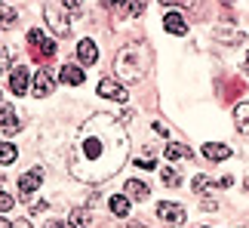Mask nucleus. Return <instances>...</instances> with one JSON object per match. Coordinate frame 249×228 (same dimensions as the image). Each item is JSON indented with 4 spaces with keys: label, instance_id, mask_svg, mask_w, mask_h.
I'll use <instances>...</instances> for the list:
<instances>
[{
    "label": "nucleus",
    "instance_id": "f257e3e1",
    "mask_svg": "<svg viewBox=\"0 0 249 228\" xmlns=\"http://www.w3.org/2000/svg\"><path fill=\"white\" fill-rule=\"evenodd\" d=\"M126 157H129L126 130L111 114H95L83 123V130L74 139L68 167L83 182H105L123 167Z\"/></svg>",
    "mask_w": 249,
    "mask_h": 228
},
{
    "label": "nucleus",
    "instance_id": "f03ea898",
    "mask_svg": "<svg viewBox=\"0 0 249 228\" xmlns=\"http://www.w3.org/2000/svg\"><path fill=\"white\" fill-rule=\"evenodd\" d=\"M148 65H151V56H148L145 46H126V50H120V56H117V74L129 83L145 77Z\"/></svg>",
    "mask_w": 249,
    "mask_h": 228
},
{
    "label": "nucleus",
    "instance_id": "7ed1b4c3",
    "mask_svg": "<svg viewBox=\"0 0 249 228\" xmlns=\"http://www.w3.org/2000/svg\"><path fill=\"white\" fill-rule=\"evenodd\" d=\"M43 182V170L40 167H34V170H28V173H22V179H18V191H22L25 201H31V194L40 188Z\"/></svg>",
    "mask_w": 249,
    "mask_h": 228
},
{
    "label": "nucleus",
    "instance_id": "20e7f679",
    "mask_svg": "<svg viewBox=\"0 0 249 228\" xmlns=\"http://www.w3.org/2000/svg\"><path fill=\"white\" fill-rule=\"evenodd\" d=\"M157 219L166 222V225H181V222H185V210H181L178 204L160 201V204H157Z\"/></svg>",
    "mask_w": 249,
    "mask_h": 228
},
{
    "label": "nucleus",
    "instance_id": "39448f33",
    "mask_svg": "<svg viewBox=\"0 0 249 228\" xmlns=\"http://www.w3.org/2000/svg\"><path fill=\"white\" fill-rule=\"evenodd\" d=\"M43 16H46V25H50V31H53L55 37H65V34H68V19H65L62 9L43 6Z\"/></svg>",
    "mask_w": 249,
    "mask_h": 228
},
{
    "label": "nucleus",
    "instance_id": "423d86ee",
    "mask_svg": "<svg viewBox=\"0 0 249 228\" xmlns=\"http://www.w3.org/2000/svg\"><path fill=\"white\" fill-rule=\"evenodd\" d=\"M28 43L37 50V56H40V59H50V56L55 53V40H46L43 31H37V28H31V31H28Z\"/></svg>",
    "mask_w": 249,
    "mask_h": 228
},
{
    "label": "nucleus",
    "instance_id": "0eeeda50",
    "mask_svg": "<svg viewBox=\"0 0 249 228\" xmlns=\"http://www.w3.org/2000/svg\"><path fill=\"white\" fill-rule=\"evenodd\" d=\"M53 90H55V80H53V74H50V71H37V74H34V83H31V96H37V99H46Z\"/></svg>",
    "mask_w": 249,
    "mask_h": 228
},
{
    "label": "nucleus",
    "instance_id": "6e6552de",
    "mask_svg": "<svg viewBox=\"0 0 249 228\" xmlns=\"http://www.w3.org/2000/svg\"><path fill=\"white\" fill-rule=\"evenodd\" d=\"M99 96L114 99V102H126V99H129L126 90H123L117 80H111V77H102V80H99Z\"/></svg>",
    "mask_w": 249,
    "mask_h": 228
},
{
    "label": "nucleus",
    "instance_id": "1a4fd4ad",
    "mask_svg": "<svg viewBox=\"0 0 249 228\" xmlns=\"http://www.w3.org/2000/svg\"><path fill=\"white\" fill-rule=\"evenodd\" d=\"M0 130H3L6 136H13V133L22 130V123L16 120V111H13V105H9V102H3V105H0Z\"/></svg>",
    "mask_w": 249,
    "mask_h": 228
},
{
    "label": "nucleus",
    "instance_id": "9d476101",
    "mask_svg": "<svg viewBox=\"0 0 249 228\" xmlns=\"http://www.w3.org/2000/svg\"><path fill=\"white\" fill-rule=\"evenodd\" d=\"M28 80H31V71H28V68H13L9 87H13L16 96H25V93H28Z\"/></svg>",
    "mask_w": 249,
    "mask_h": 228
},
{
    "label": "nucleus",
    "instance_id": "9b49d317",
    "mask_svg": "<svg viewBox=\"0 0 249 228\" xmlns=\"http://www.w3.org/2000/svg\"><path fill=\"white\" fill-rule=\"evenodd\" d=\"M77 59H80V65H92L95 59H99V50H95V43L89 40V37H83V40L77 43Z\"/></svg>",
    "mask_w": 249,
    "mask_h": 228
},
{
    "label": "nucleus",
    "instance_id": "f8f14e48",
    "mask_svg": "<svg viewBox=\"0 0 249 228\" xmlns=\"http://www.w3.org/2000/svg\"><path fill=\"white\" fill-rule=\"evenodd\" d=\"M203 157H209V160H225V157H231V148L222 145V142H206V145H203Z\"/></svg>",
    "mask_w": 249,
    "mask_h": 228
},
{
    "label": "nucleus",
    "instance_id": "ddd939ff",
    "mask_svg": "<svg viewBox=\"0 0 249 228\" xmlns=\"http://www.w3.org/2000/svg\"><path fill=\"white\" fill-rule=\"evenodd\" d=\"M163 28L169 34H188V22H185V16H178V13H169L163 19Z\"/></svg>",
    "mask_w": 249,
    "mask_h": 228
},
{
    "label": "nucleus",
    "instance_id": "4468645a",
    "mask_svg": "<svg viewBox=\"0 0 249 228\" xmlns=\"http://www.w3.org/2000/svg\"><path fill=\"white\" fill-rule=\"evenodd\" d=\"M62 80L71 83V87H80V83L86 80V74H83L80 65H65V68H62Z\"/></svg>",
    "mask_w": 249,
    "mask_h": 228
},
{
    "label": "nucleus",
    "instance_id": "2eb2a0df",
    "mask_svg": "<svg viewBox=\"0 0 249 228\" xmlns=\"http://www.w3.org/2000/svg\"><path fill=\"white\" fill-rule=\"evenodd\" d=\"M234 123L240 133H249V102H240V105L234 108Z\"/></svg>",
    "mask_w": 249,
    "mask_h": 228
},
{
    "label": "nucleus",
    "instance_id": "dca6fc26",
    "mask_svg": "<svg viewBox=\"0 0 249 228\" xmlns=\"http://www.w3.org/2000/svg\"><path fill=\"white\" fill-rule=\"evenodd\" d=\"M126 194L136 197V201H145V197H148V185L139 182V179H129V182H126Z\"/></svg>",
    "mask_w": 249,
    "mask_h": 228
},
{
    "label": "nucleus",
    "instance_id": "f3484780",
    "mask_svg": "<svg viewBox=\"0 0 249 228\" xmlns=\"http://www.w3.org/2000/svg\"><path fill=\"white\" fill-rule=\"evenodd\" d=\"M111 213H114V216H129V197L114 194V197H111Z\"/></svg>",
    "mask_w": 249,
    "mask_h": 228
},
{
    "label": "nucleus",
    "instance_id": "a211bd4d",
    "mask_svg": "<svg viewBox=\"0 0 249 228\" xmlns=\"http://www.w3.org/2000/svg\"><path fill=\"white\" fill-rule=\"evenodd\" d=\"M16 157H18V151L13 142H0V164H13Z\"/></svg>",
    "mask_w": 249,
    "mask_h": 228
},
{
    "label": "nucleus",
    "instance_id": "6ab92c4d",
    "mask_svg": "<svg viewBox=\"0 0 249 228\" xmlns=\"http://www.w3.org/2000/svg\"><path fill=\"white\" fill-rule=\"evenodd\" d=\"M166 157H169V160H178V157H191V148L178 145V142H172V145H166Z\"/></svg>",
    "mask_w": 249,
    "mask_h": 228
},
{
    "label": "nucleus",
    "instance_id": "aec40b11",
    "mask_svg": "<svg viewBox=\"0 0 249 228\" xmlns=\"http://www.w3.org/2000/svg\"><path fill=\"white\" fill-rule=\"evenodd\" d=\"M71 225L74 228H89V210H74L71 213Z\"/></svg>",
    "mask_w": 249,
    "mask_h": 228
},
{
    "label": "nucleus",
    "instance_id": "412c9836",
    "mask_svg": "<svg viewBox=\"0 0 249 228\" xmlns=\"http://www.w3.org/2000/svg\"><path fill=\"white\" fill-rule=\"evenodd\" d=\"M13 194H9V188L3 185V182H0V213H6V210H13Z\"/></svg>",
    "mask_w": 249,
    "mask_h": 228
},
{
    "label": "nucleus",
    "instance_id": "4be33fe9",
    "mask_svg": "<svg viewBox=\"0 0 249 228\" xmlns=\"http://www.w3.org/2000/svg\"><path fill=\"white\" fill-rule=\"evenodd\" d=\"M163 185H169V188H178V185H181V173H176L172 167H166V170H163Z\"/></svg>",
    "mask_w": 249,
    "mask_h": 228
},
{
    "label": "nucleus",
    "instance_id": "5701e85b",
    "mask_svg": "<svg viewBox=\"0 0 249 228\" xmlns=\"http://www.w3.org/2000/svg\"><path fill=\"white\" fill-rule=\"evenodd\" d=\"M215 37H218V40H228V43H240L243 40L240 31H222V28H215Z\"/></svg>",
    "mask_w": 249,
    "mask_h": 228
},
{
    "label": "nucleus",
    "instance_id": "b1692460",
    "mask_svg": "<svg viewBox=\"0 0 249 228\" xmlns=\"http://www.w3.org/2000/svg\"><path fill=\"white\" fill-rule=\"evenodd\" d=\"M105 6L111 9V13H129V0H105Z\"/></svg>",
    "mask_w": 249,
    "mask_h": 228
},
{
    "label": "nucleus",
    "instance_id": "393cba45",
    "mask_svg": "<svg viewBox=\"0 0 249 228\" xmlns=\"http://www.w3.org/2000/svg\"><path fill=\"white\" fill-rule=\"evenodd\" d=\"M13 22H16V9L0 3V25H13Z\"/></svg>",
    "mask_w": 249,
    "mask_h": 228
},
{
    "label": "nucleus",
    "instance_id": "a878e982",
    "mask_svg": "<svg viewBox=\"0 0 249 228\" xmlns=\"http://www.w3.org/2000/svg\"><path fill=\"white\" fill-rule=\"evenodd\" d=\"M209 188H213V182H209V179H206L203 173H200V176L194 179V191H197V194H206Z\"/></svg>",
    "mask_w": 249,
    "mask_h": 228
},
{
    "label": "nucleus",
    "instance_id": "bb28decb",
    "mask_svg": "<svg viewBox=\"0 0 249 228\" xmlns=\"http://www.w3.org/2000/svg\"><path fill=\"white\" fill-rule=\"evenodd\" d=\"M9 68H13V56L3 50V53H0V74H6Z\"/></svg>",
    "mask_w": 249,
    "mask_h": 228
},
{
    "label": "nucleus",
    "instance_id": "cd10ccee",
    "mask_svg": "<svg viewBox=\"0 0 249 228\" xmlns=\"http://www.w3.org/2000/svg\"><path fill=\"white\" fill-rule=\"evenodd\" d=\"M136 164L145 167V170H154L157 167V157H136Z\"/></svg>",
    "mask_w": 249,
    "mask_h": 228
},
{
    "label": "nucleus",
    "instance_id": "c85d7f7f",
    "mask_svg": "<svg viewBox=\"0 0 249 228\" xmlns=\"http://www.w3.org/2000/svg\"><path fill=\"white\" fill-rule=\"evenodd\" d=\"M142 9H145V0H136V3H132V9H129V13H132V16H142Z\"/></svg>",
    "mask_w": 249,
    "mask_h": 228
},
{
    "label": "nucleus",
    "instance_id": "c756f323",
    "mask_svg": "<svg viewBox=\"0 0 249 228\" xmlns=\"http://www.w3.org/2000/svg\"><path fill=\"white\" fill-rule=\"evenodd\" d=\"M218 185H222V188H231L234 179H231V176H222V179H218Z\"/></svg>",
    "mask_w": 249,
    "mask_h": 228
},
{
    "label": "nucleus",
    "instance_id": "7c9ffc66",
    "mask_svg": "<svg viewBox=\"0 0 249 228\" xmlns=\"http://www.w3.org/2000/svg\"><path fill=\"white\" fill-rule=\"evenodd\" d=\"M46 207H50V204H46V201H40V204H34V207H31V213H43Z\"/></svg>",
    "mask_w": 249,
    "mask_h": 228
},
{
    "label": "nucleus",
    "instance_id": "2f4dec72",
    "mask_svg": "<svg viewBox=\"0 0 249 228\" xmlns=\"http://www.w3.org/2000/svg\"><path fill=\"white\" fill-rule=\"evenodd\" d=\"M80 3H83V0H65V6H68V9H80Z\"/></svg>",
    "mask_w": 249,
    "mask_h": 228
},
{
    "label": "nucleus",
    "instance_id": "473e14b6",
    "mask_svg": "<svg viewBox=\"0 0 249 228\" xmlns=\"http://www.w3.org/2000/svg\"><path fill=\"white\" fill-rule=\"evenodd\" d=\"M13 228H31V222H28V219H16Z\"/></svg>",
    "mask_w": 249,
    "mask_h": 228
},
{
    "label": "nucleus",
    "instance_id": "72a5a7b5",
    "mask_svg": "<svg viewBox=\"0 0 249 228\" xmlns=\"http://www.w3.org/2000/svg\"><path fill=\"white\" fill-rule=\"evenodd\" d=\"M46 228H68V225H65V222H55V219H53V222H46Z\"/></svg>",
    "mask_w": 249,
    "mask_h": 228
},
{
    "label": "nucleus",
    "instance_id": "f704fd0d",
    "mask_svg": "<svg viewBox=\"0 0 249 228\" xmlns=\"http://www.w3.org/2000/svg\"><path fill=\"white\" fill-rule=\"evenodd\" d=\"M123 228H148V225H142V222H126Z\"/></svg>",
    "mask_w": 249,
    "mask_h": 228
},
{
    "label": "nucleus",
    "instance_id": "c9c22d12",
    "mask_svg": "<svg viewBox=\"0 0 249 228\" xmlns=\"http://www.w3.org/2000/svg\"><path fill=\"white\" fill-rule=\"evenodd\" d=\"M0 228H13V222H6L3 216H0Z\"/></svg>",
    "mask_w": 249,
    "mask_h": 228
},
{
    "label": "nucleus",
    "instance_id": "e433bc0d",
    "mask_svg": "<svg viewBox=\"0 0 249 228\" xmlns=\"http://www.w3.org/2000/svg\"><path fill=\"white\" fill-rule=\"evenodd\" d=\"M243 68H246V74H249V53H246V59H243Z\"/></svg>",
    "mask_w": 249,
    "mask_h": 228
},
{
    "label": "nucleus",
    "instance_id": "4c0bfd02",
    "mask_svg": "<svg viewBox=\"0 0 249 228\" xmlns=\"http://www.w3.org/2000/svg\"><path fill=\"white\" fill-rule=\"evenodd\" d=\"M222 3H234V0H222Z\"/></svg>",
    "mask_w": 249,
    "mask_h": 228
},
{
    "label": "nucleus",
    "instance_id": "58836bf2",
    "mask_svg": "<svg viewBox=\"0 0 249 228\" xmlns=\"http://www.w3.org/2000/svg\"><path fill=\"white\" fill-rule=\"evenodd\" d=\"M246 188H249V179H246Z\"/></svg>",
    "mask_w": 249,
    "mask_h": 228
},
{
    "label": "nucleus",
    "instance_id": "ea45409f",
    "mask_svg": "<svg viewBox=\"0 0 249 228\" xmlns=\"http://www.w3.org/2000/svg\"><path fill=\"white\" fill-rule=\"evenodd\" d=\"M203 228H206V225H203Z\"/></svg>",
    "mask_w": 249,
    "mask_h": 228
}]
</instances>
